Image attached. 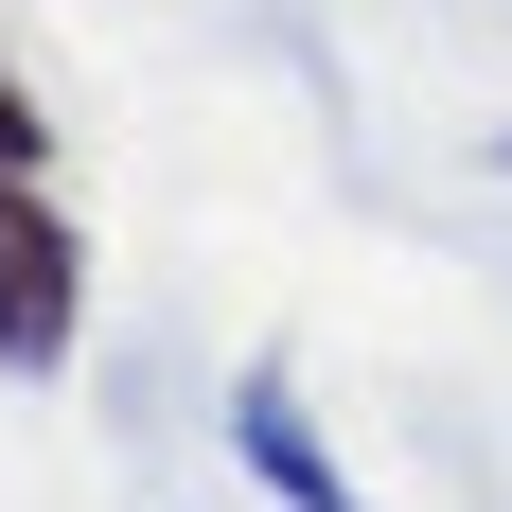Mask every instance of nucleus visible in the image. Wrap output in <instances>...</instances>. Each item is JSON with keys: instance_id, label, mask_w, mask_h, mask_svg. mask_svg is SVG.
Wrapping results in <instances>:
<instances>
[{"instance_id": "2", "label": "nucleus", "mask_w": 512, "mask_h": 512, "mask_svg": "<svg viewBox=\"0 0 512 512\" xmlns=\"http://www.w3.org/2000/svg\"><path fill=\"white\" fill-rule=\"evenodd\" d=\"M230 460H248V477H265L283 512H371V495H354V460L318 442L301 371H248V389H230Z\"/></svg>"}, {"instance_id": "3", "label": "nucleus", "mask_w": 512, "mask_h": 512, "mask_svg": "<svg viewBox=\"0 0 512 512\" xmlns=\"http://www.w3.org/2000/svg\"><path fill=\"white\" fill-rule=\"evenodd\" d=\"M0 177H53V106H36L18 53H0Z\"/></svg>"}, {"instance_id": "1", "label": "nucleus", "mask_w": 512, "mask_h": 512, "mask_svg": "<svg viewBox=\"0 0 512 512\" xmlns=\"http://www.w3.org/2000/svg\"><path fill=\"white\" fill-rule=\"evenodd\" d=\"M89 318V230L53 212V177H0V371H71Z\"/></svg>"}]
</instances>
